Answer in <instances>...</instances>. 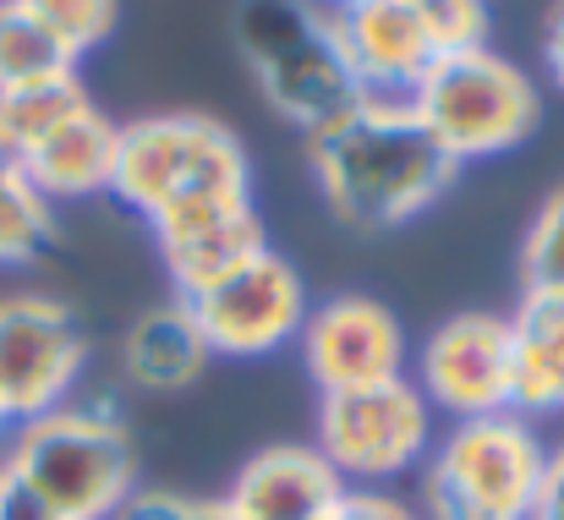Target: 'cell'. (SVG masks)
Instances as JSON below:
<instances>
[{
	"label": "cell",
	"instance_id": "cell-1",
	"mask_svg": "<svg viewBox=\"0 0 564 520\" xmlns=\"http://www.w3.org/2000/svg\"><path fill=\"white\" fill-rule=\"evenodd\" d=\"M307 171L329 219L357 236L411 225L460 181V165L416 121L411 99L378 94H362L340 121L307 138Z\"/></svg>",
	"mask_w": 564,
	"mask_h": 520
},
{
	"label": "cell",
	"instance_id": "cell-2",
	"mask_svg": "<svg viewBox=\"0 0 564 520\" xmlns=\"http://www.w3.org/2000/svg\"><path fill=\"white\" fill-rule=\"evenodd\" d=\"M0 477L61 520H110L138 488V438L105 400H66L11 427Z\"/></svg>",
	"mask_w": 564,
	"mask_h": 520
},
{
	"label": "cell",
	"instance_id": "cell-3",
	"mask_svg": "<svg viewBox=\"0 0 564 520\" xmlns=\"http://www.w3.org/2000/svg\"><path fill=\"white\" fill-rule=\"evenodd\" d=\"M236 50L269 110L302 138L340 121L362 88L335 39V17L313 0H236Z\"/></svg>",
	"mask_w": 564,
	"mask_h": 520
},
{
	"label": "cell",
	"instance_id": "cell-4",
	"mask_svg": "<svg viewBox=\"0 0 564 520\" xmlns=\"http://www.w3.org/2000/svg\"><path fill=\"white\" fill-rule=\"evenodd\" d=\"M110 197L154 225L192 203L252 197V160H247V143L219 116H203V110L138 116V121H121Z\"/></svg>",
	"mask_w": 564,
	"mask_h": 520
},
{
	"label": "cell",
	"instance_id": "cell-5",
	"mask_svg": "<svg viewBox=\"0 0 564 520\" xmlns=\"http://www.w3.org/2000/svg\"><path fill=\"white\" fill-rule=\"evenodd\" d=\"M549 472V438L532 416L499 411L449 422L422 461V520H532Z\"/></svg>",
	"mask_w": 564,
	"mask_h": 520
},
{
	"label": "cell",
	"instance_id": "cell-6",
	"mask_svg": "<svg viewBox=\"0 0 564 520\" xmlns=\"http://www.w3.org/2000/svg\"><path fill=\"white\" fill-rule=\"evenodd\" d=\"M411 110L433 132V143L466 171L532 143V132L543 127V88L510 55L477 44L433 61L427 77L411 88Z\"/></svg>",
	"mask_w": 564,
	"mask_h": 520
},
{
	"label": "cell",
	"instance_id": "cell-7",
	"mask_svg": "<svg viewBox=\"0 0 564 520\" xmlns=\"http://www.w3.org/2000/svg\"><path fill=\"white\" fill-rule=\"evenodd\" d=\"M313 444L340 472L346 488H383V483L416 472L427 461V449L438 444L433 405L422 400L411 372L362 383V389H340V394H318Z\"/></svg>",
	"mask_w": 564,
	"mask_h": 520
},
{
	"label": "cell",
	"instance_id": "cell-8",
	"mask_svg": "<svg viewBox=\"0 0 564 520\" xmlns=\"http://www.w3.org/2000/svg\"><path fill=\"white\" fill-rule=\"evenodd\" d=\"M182 302L203 329L208 356H230V361H252V356H274V350L296 346V335L313 313L302 269L274 247L252 252L247 263H236L230 274L208 280L203 291H192Z\"/></svg>",
	"mask_w": 564,
	"mask_h": 520
},
{
	"label": "cell",
	"instance_id": "cell-9",
	"mask_svg": "<svg viewBox=\"0 0 564 520\" xmlns=\"http://www.w3.org/2000/svg\"><path fill=\"white\" fill-rule=\"evenodd\" d=\"M88 372L83 318L50 291L0 296V411L11 427L77 400Z\"/></svg>",
	"mask_w": 564,
	"mask_h": 520
},
{
	"label": "cell",
	"instance_id": "cell-10",
	"mask_svg": "<svg viewBox=\"0 0 564 520\" xmlns=\"http://www.w3.org/2000/svg\"><path fill=\"white\" fill-rule=\"evenodd\" d=\"M411 383L433 405V416L477 422L516 411V335L510 313H455L411 356Z\"/></svg>",
	"mask_w": 564,
	"mask_h": 520
},
{
	"label": "cell",
	"instance_id": "cell-11",
	"mask_svg": "<svg viewBox=\"0 0 564 520\" xmlns=\"http://www.w3.org/2000/svg\"><path fill=\"white\" fill-rule=\"evenodd\" d=\"M296 356L318 394H340V389L400 378L411 367V340H405V324L378 296L340 291L307 313L296 335Z\"/></svg>",
	"mask_w": 564,
	"mask_h": 520
},
{
	"label": "cell",
	"instance_id": "cell-12",
	"mask_svg": "<svg viewBox=\"0 0 564 520\" xmlns=\"http://www.w3.org/2000/svg\"><path fill=\"white\" fill-rule=\"evenodd\" d=\"M329 17L362 94L411 99L427 66L444 61L438 33L427 22V0H346Z\"/></svg>",
	"mask_w": 564,
	"mask_h": 520
},
{
	"label": "cell",
	"instance_id": "cell-13",
	"mask_svg": "<svg viewBox=\"0 0 564 520\" xmlns=\"http://www.w3.org/2000/svg\"><path fill=\"white\" fill-rule=\"evenodd\" d=\"M171 296H192L208 280L230 274L236 263H247L252 252L269 247L263 236V214L252 197H219V203H192L182 214H165L149 225Z\"/></svg>",
	"mask_w": 564,
	"mask_h": 520
},
{
	"label": "cell",
	"instance_id": "cell-14",
	"mask_svg": "<svg viewBox=\"0 0 564 520\" xmlns=\"http://www.w3.org/2000/svg\"><path fill=\"white\" fill-rule=\"evenodd\" d=\"M225 499L247 520H324L346 499V483L318 455V444L291 438V444H263L258 455H247Z\"/></svg>",
	"mask_w": 564,
	"mask_h": 520
},
{
	"label": "cell",
	"instance_id": "cell-15",
	"mask_svg": "<svg viewBox=\"0 0 564 520\" xmlns=\"http://www.w3.org/2000/svg\"><path fill=\"white\" fill-rule=\"evenodd\" d=\"M116 138H121V121H110L99 105H88L72 121H61L39 149H28L17 165L50 208L55 203H83V197H110Z\"/></svg>",
	"mask_w": 564,
	"mask_h": 520
},
{
	"label": "cell",
	"instance_id": "cell-16",
	"mask_svg": "<svg viewBox=\"0 0 564 520\" xmlns=\"http://www.w3.org/2000/svg\"><path fill=\"white\" fill-rule=\"evenodd\" d=\"M203 367H208V346H203V329L182 296L143 307L121 335V372L132 389L182 394L203 378Z\"/></svg>",
	"mask_w": 564,
	"mask_h": 520
},
{
	"label": "cell",
	"instance_id": "cell-17",
	"mask_svg": "<svg viewBox=\"0 0 564 520\" xmlns=\"http://www.w3.org/2000/svg\"><path fill=\"white\" fill-rule=\"evenodd\" d=\"M516 335V411L564 416V296H521L510 313Z\"/></svg>",
	"mask_w": 564,
	"mask_h": 520
},
{
	"label": "cell",
	"instance_id": "cell-18",
	"mask_svg": "<svg viewBox=\"0 0 564 520\" xmlns=\"http://www.w3.org/2000/svg\"><path fill=\"white\" fill-rule=\"evenodd\" d=\"M94 99H88V83L77 66L39 77V83H22V88H0V154L22 160L28 149H39L61 121H72Z\"/></svg>",
	"mask_w": 564,
	"mask_h": 520
},
{
	"label": "cell",
	"instance_id": "cell-19",
	"mask_svg": "<svg viewBox=\"0 0 564 520\" xmlns=\"http://www.w3.org/2000/svg\"><path fill=\"white\" fill-rule=\"evenodd\" d=\"M55 247V208L33 192V181L11 154H0V269L39 263Z\"/></svg>",
	"mask_w": 564,
	"mask_h": 520
},
{
	"label": "cell",
	"instance_id": "cell-20",
	"mask_svg": "<svg viewBox=\"0 0 564 520\" xmlns=\"http://www.w3.org/2000/svg\"><path fill=\"white\" fill-rule=\"evenodd\" d=\"M72 66L77 61L44 33V22L22 0H0V88H22Z\"/></svg>",
	"mask_w": 564,
	"mask_h": 520
},
{
	"label": "cell",
	"instance_id": "cell-21",
	"mask_svg": "<svg viewBox=\"0 0 564 520\" xmlns=\"http://www.w3.org/2000/svg\"><path fill=\"white\" fill-rule=\"evenodd\" d=\"M516 285L521 296H564V181L527 219V236L516 247Z\"/></svg>",
	"mask_w": 564,
	"mask_h": 520
},
{
	"label": "cell",
	"instance_id": "cell-22",
	"mask_svg": "<svg viewBox=\"0 0 564 520\" xmlns=\"http://www.w3.org/2000/svg\"><path fill=\"white\" fill-rule=\"evenodd\" d=\"M39 22H44V33L83 66V55H94L110 33H116V22H121V0H22Z\"/></svg>",
	"mask_w": 564,
	"mask_h": 520
},
{
	"label": "cell",
	"instance_id": "cell-23",
	"mask_svg": "<svg viewBox=\"0 0 564 520\" xmlns=\"http://www.w3.org/2000/svg\"><path fill=\"white\" fill-rule=\"evenodd\" d=\"M203 499L197 494H176V488H132V499L116 510L110 520H197Z\"/></svg>",
	"mask_w": 564,
	"mask_h": 520
},
{
	"label": "cell",
	"instance_id": "cell-24",
	"mask_svg": "<svg viewBox=\"0 0 564 520\" xmlns=\"http://www.w3.org/2000/svg\"><path fill=\"white\" fill-rule=\"evenodd\" d=\"M324 520H422V516H416L405 499L383 494V488H346V499Z\"/></svg>",
	"mask_w": 564,
	"mask_h": 520
},
{
	"label": "cell",
	"instance_id": "cell-25",
	"mask_svg": "<svg viewBox=\"0 0 564 520\" xmlns=\"http://www.w3.org/2000/svg\"><path fill=\"white\" fill-rule=\"evenodd\" d=\"M532 520H564V438L549 444V472H543V488H538V510Z\"/></svg>",
	"mask_w": 564,
	"mask_h": 520
},
{
	"label": "cell",
	"instance_id": "cell-26",
	"mask_svg": "<svg viewBox=\"0 0 564 520\" xmlns=\"http://www.w3.org/2000/svg\"><path fill=\"white\" fill-rule=\"evenodd\" d=\"M0 520H61V516H50L44 505H33L22 488H11V483L0 477Z\"/></svg>",
	"mask_w": 564,
	"mask_h": 520
},
{
	"label": "cell",
	"instance_id": "cell-27",
	"mask_svg": "<svg viewBox=\"0 0 564 520\" xmlns=\"http://www.w3.org/2000/svg\"><path fill=\"white\" fill-rule=\"evenodd\" d=\"M543 61H549V72H554V83L564 88V0L549 11V39H543Z\"/></svg>",
	"mask_w": 564,
	"mask_h": 520
},
{
	"label": "cell",
	"instance_id": "cell-28",
	"mask_svg": "<svg viewBox=\"0 0 564 520\" xmlns=\"http://www.w3.org/2000/svg\"><path fill=\"white\" fill-rule=\"evenodd\" d=\"M6 438H11V422H6V411H0V449H6Z\"/></svg>",
	"mask_w": 564,
	"mask_h": 520
},
{
	"label": "cell",
	"instance_id": "cell-29",
	"mask_svg": "<svg viewBox=\"0 0 564 520\" xmlns=\"http://www.w3.org/2000/svg\"><path fill=\"white\" fill-rule=\"evenodd\" d=\"M313 6H324V11H335V6H346V0H313Z\"/></svg>",
	"mask_w": 564,
	"mask_h": 520
}]
</instances>
